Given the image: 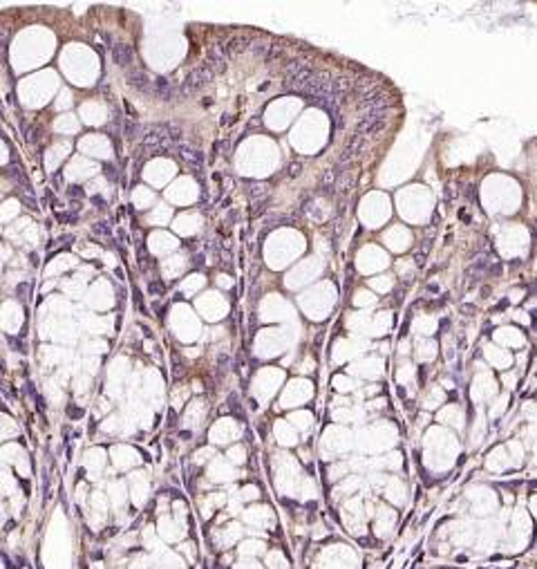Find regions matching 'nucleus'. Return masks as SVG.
Returning a JSON list of instances; mask_svg holds the SVG:
<instances>
[{
    "mask_svg": "<svg viewBox=\"0 0 537 569\" xmlns=\"http://www.w3.org/2000/svg\"><path fill=\"white\" fill-rule=\"evenodd\" d=\"M126 81H128V85H130L134 92H139V94H146V97L152 94V79L146 70H141V67H130L126 74Z\"/></svg>",
    "mask_w": 537,
    "mask_h": 569,
    "instance_id": "nucleus-3",
    "label": "nucleus"
},
{
    "mask_svg": "<svg viewBox=\"0 0 537 569\" xmlns=\"http://www.w3.org/2000/svg\"><path fill=\"white\" fill-rule=\"evenodd\" d=\"M177 155H179V157H182L190 168H195V171H199V168L204 166V155L199 153L197 148L188 146V143H179V146H177Z\"/></svg>",
    "mask_w": 537,
    "mask_h": 569,
    "instance_id": "nucleus-5",
    "label": "nucleus"
},
{
    "mask_svg": "<svg viewBox=\"0 0 537 569\" xmlns=\"http://www.w3.org/2000/svg\"><path fill=\"white\" fill-rule=\"evenodd\" d=\"M267 191H268V186L267 184H260V182H255V184H251L248 186V195H251V199H267Z\"/></svg>",
    "mask_w": 537,
    "mask_h": 569,
    "instance_id": "nucleus-10",
    "label": "nucleus"
},
{
    "mask_svg": "<svg viewBox=\"0 0 537 569\" xmlns=\"http://www.w3.org/2000/svg\"><path fill=\"white\" fill-rule=\"evenodd\" d=\"M143 146L148 148V150H152V153H163V150H168V148L172 146L170 137H168V130H166V123L163 126H148L143 128Z\"/></svg>",
    "mask_w": 537,
    "mask_h": 569,
    "instance_id": "nucleus-2",
    "label": "nucleus"
},
{
    "mask_svg": "<svg viewBox=\"0 0 537 569\" xmlns=\"http://www.w3.org/2000/svg\"><path fill=\"white\" fill-rule=\"evenodd\" d=\"M300 171H302V164H300V162H294V164L289 166V175H291V177L300 175Z\"/></svg>",
    "mask_w": 537,
    "mask_h": 569,
    "instance_id": "nucleus-13",
    "label": "nucleus"
},
{
    "mask_svg": "<svg viewBox=\"0 0 537 569\" xmlns=\"http://www.w3.org/2000/svg\"><path fill=\"white\" fill-rule=\"evenodd\" d=\"M106 173H107V179H112V182L117 179V171H114V166H107V168H106Z\"/></svg>",
    "mask_w": 537,
    "mask_h": 569,
    "instance_id": "nucleus-16",
    "label": "nucleus"
},
{
    "mask_svg": "<svg viewBox=\"0 0 537 569\" xmlns=\"http://www.w3.org/2000/svg\"><path fill=\"white\" fill-rule=\"evenodd\" d=\"M9 173H11L9 177L14 179V182H18V184H21V188H23V191H25L27 195H29V193H31V186H29V182H27V179H25V175H23V171H21V168L11 166V168H9Z\"/></svg>",
    "mask_w": 537,
    "mask_h": 569,
    "instance_id": "nucleus-9",
    "label": "nucleus"
},
{
    "mask_svg": "<svg viewBox=\"0 0 537 569\" xmlns=\"http://www.w3.org/2000/svg\"><path fill=\"white\" fill-rule=\"evenodd\" d=\"M150 291H152V294H163V284H159V280H152Z\"/></svg>",
    "mask_w": 537,
    "mask_h": 569,
    "instance_id": "nucleus-14",
    "label": "nucleus"
},
{
    "mask_svg": "<svg viewBox=\"0 0 537 569\" xmlns=\"http://www.w3.org/2000/svg\"><path fill=\"white\" fill-rule=\"evenodd\" d=\"M152 97L161 99V101H172V97H175V87H172L170 81L163 79V77L152 79Z\"/></svg>",
    "mask_w": 537,
    "mask_h": 569,
    "instance_id": "nucleus-7",
    "label": "nucleus"
},
{
    "mask_svg": "<svg viewBox=\"0 0 537 569\" xmlns=\"http://www.w3.org/2000/svg\"><path fill=\"white\" fill-rule=\"evenodd\" d=\"M251 43H253L251 36H233V38L224 41V58H228V56H238V54H242V52H246L248 47H251Z\"/></svg>",
    "mask_w": 537,
    "mask_h": 569,
    "instance_id": "nucleus-4",
    "label": "nucleus"
},
{
    "mask_svg": "<svg viewBox=\"0 0 537 569\" xmlns=\"http://www.w3.org/2000/svg\"><path fill=\"white\" fill-rule=\"evenodd\" d=\"M112 61L117 63L119 67H130L132 61H134V52L128 43H117L112 47Z\"/></svg>",
    "mask_w": 537,
    "mask_h": 569,
    "instance_id": "nucleus-6",
    "label": "nucleus"
},
{
    "mask_svg": "<svg viewBox=\"0 0 537 569\" xmlns=\"http://www.w3.org/2000/svg\"><path fill=\"white\" fill-rule=\"evenodd\" d=\"M94 233H101V235H110V227H107L106 222H99L97 227H94Z\"/></svg>",
    "mask_w": 537,
    "mask_h": 569,
    "instance_id": "nucleus-12",
    "label": "nucleus"
},
{
    "mask_svg": "<svg viewBox=\"0 0 537 569\" xmlns=\"http://www.w3.org/2000/svg\"><path fill=\"white\" fill-rule=\"evenodd\" d=\"M280 56H282V47H280L278 43H273V45H268L267 56H264V61L271 63V61H275V58H280Z\"/></svg>",
    "mask_w": 537,
    "mask_h": 569,
    "instance_id": "nucleus-11",
    "label": "nucleus"
},
{
    "mask_svg": "<svg viewBox=\"0 0 537 569\" xmlns=\"http://www.w3.org/2000/svg\"><path fill=\"white\" fill-rule=\"evenodd\" d=\"M217 77V72H215V67L211 65V63L204 61L199 67H195L190 74H188L186 79H184L182 87H179V92H182V97H190V94H195L197 90H202L206 83H211L213 79Z\"/></svg>",
    "mask_w": 537,
    "mask_h": 569,
    "instance_id": "nucleus-1",
    "label": "nucleus"
},
{
    "mask_svg": "<svg viewBox=\"0 0 537 569\" xmlns=\"http://www.w3.org/2000/svg\"><path fill=\"white\" fill-rule=\"evenodd\" d=\"M535 229H537V220H535Z\"/></svg>",
    "mask_w": 537,
    "mask_h": 569,
    "instance_id": "nucleus-17",
    "label": "nucleus"
},
{
    "mask_svg": "<svg viewBox=\"0 0 537 569\" xmlns=\"http://www.w3.org/2000/svg\"><path fill=\"white\" fill-rule=\"evenodd\" d=\"M70 198L81 199V198H83V191H81V186H70Z\"/></svg>",
    "mask_w": 537,
    "mask_h": 569,
    "instance_id": "nucleus-15",
    "label": "nucleus"
},
{
    "mask_svg": "<svg viewBox=\"0 0 537 569\" xmlns=\"http://www.w3.org/2000/svg\"><path fill=\"white\" fill-rule=\"evenodd\" d=\"M123 135H126V139H137L139 135H143V128L139 126V121H134V119H126L123 121Z\"/></svg>",
    "mask_w": 537,
    "mask_h": 569,
    "instance_id": "nucleus-8",
    "label": "nucleus"
}]
</instances>
